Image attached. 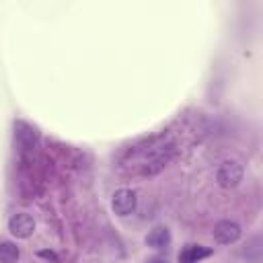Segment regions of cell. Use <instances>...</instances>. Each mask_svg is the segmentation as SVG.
<instances>
[{"mask_svg":"<svg viewBox=\"0 0 263 263\" xmlns=\"http://www.w3.org/2000/svg\"><path fill=\"white\" fill-rule=\"evenodd\" d=\"M177 154V146L173 142H164V144H152L146 150V160L142 162L140 173L144 177H152L156 173H160Z\"/></svg>","mask_w":263,"mask_h":263,"instance_id":"cell-1","label":"cell"},{"mask_svg":"<svg viewBox=\"0 0 263 263\" xmlns=\"http://www.w3.org/2000/svg\"><path fill=\"white\" fill-rule=\"evenodd\" d=\"M245 177V168L238 160H224L220 166H218V173H216V181L220 187L224 189H232L236 187Z\"/></svg>","mask_w":263,"mask_h":263,"instance_id":"cell-2","label":"cell"},{"mask_svg":"<svg viewBox=\"0 0 263 263\" xmlns=\"http://www.w3.org/2000/svg\"><path fill=\"white\" fill-rule=\"evenodd\" d=\"M111 208H113V212H115L117 216H121V218L134 214L136 208H138V195H136V191L125 189V187L117 189V191L113 193V197H111Z\"/></svg>","mask_w":263,"mask_h":263,"instance_id":"cell-3","label":"cell"},{"mask_svg":"<svg viewBox=\"0 0 263 263\" xmlns=\"http://www.w3.org/2000/svg\"><path fill=\"white\" fill-rule=\"evenodd\" d=\"M8 232L16 238H29L35 232V220L27 212H16L8 218Z\"/></svg>","mask_w":263,"mask_h":263,"instance_id":"cell-4","label":"cell"},{"mask_svg":"<svg viewBox=\"0 0 263 263\" xmlns=\"http://www.w3.org/2000/svg\"><path fill=\"white\" fill-rule=\"evenodd\" d=\"M240 234H242V230L234 220H220L214 226V240L218 245H232L240 238Z\"/></svg>","mask_w":263,"mask_h":263,"instance_id":"cell-5","label":"cell"},{"mask_svg":"<svg viewBox=\"0 0 263 263\" xmlns=\"http://www.w3.org/2000/svg\"><path fill=\"white\" fill-rule=\"evenodd\" d=\"M14 140L21 148L31 150L39 140V132L25 121H14Z\"/></svg>","mask_w":263,"mask_h":263,"instance_id":"cell-6","label":"cell"},{"mask_svg":"<svg viewBox=\"0 0 263 263\" xmlns=\"http://www.w3.org/2000/svg\"><path fill=\"white\" fill-rule=\"evenodd\" d=\"M210 255H212V249H208L203 245H187L179 253V263H199L201 259H205Z\"/></svg>","mask_w":263,"mask_h":263,"instance_id":"cell-7","label":"cell"},{"mask_svg":"<svg viewBox=\"0 0 263 263\" xmlns=\"http://www.w3.org/2000/svg\"><path fill=\"white\" fill-rule=\"evenodd\" d=\"M168 242H171V232L166 226H154L146 236V245L152 249H164L168 247Z\"/></svg>","mask_w":263,"mask_h":263,"instance_id":"cell-8","label":"cell"},{"mask_svg":"<svg viewBox=\"0 0 263 263\" xmlns=\"http://www.w3.org/2000/svg\"><path fill=\"white\" fill-rule=\"evenodd\" d=\"M21 257V249L10 242V240H2L0 242V261L2 263H16Z\"/></svg>","mask_w":263,"mask_h":263,"instance_id":"cell-9","label":"cell"},{"mask_svg":"<svg viewBox=\"0 0 263 263\" xmlns=\"http://www.w3.org/2000/svg\"><path fill=\"white\" fill-rule=\"evenodd\" d=\"M39 257H43V259H51L53 263H60V259H58V255H55L53 251H39Z\"/></svg>","mask_w":263,"mask_h":263,"instance_id":"cell-10","label":"cell"}]
</instances>
